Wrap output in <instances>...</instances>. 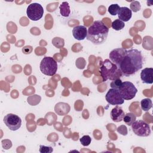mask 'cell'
<instances>
[{
  "label": "cell",
  "instance_id": "obj_1",
  "mask_svg": "<svg viewBox=\"0 0 153 153\" xmlns=\"http://www.w3.org/2000/svg\"><path fill=\"white\" fill-rule=\"evenodd\" d=\"M143 66V56L141 51L137 49L126 50L119 68L123 75L130 76L135 74Z\"/></svg>",
  "mask_w": 153,
  "mask_h": 153
},
{
  "label": "cell",
  "instance_id": "obj_22",
  "mask_svg": "<svg viewBox=\"0 0 153 153\" xmlns=\"http://www.w3.org/2000/svg\"><path fill=\"white\" fill-rule=\"evenodd\" d=\"M140 8L141 5L139 1H132L131 3L130 4V10L131 11H133L134 13L139 11L140 10Z\"/></svg>",
  "mask_w": 153,
  "mask_h": 153
},
{
  "label": "cell",
  "instance_id": "obj_18",
  "mask_svg": "<svg viewBox=\"0 0 153 153\" xmlns=\"http://www.w3.org/2000/svg\"><path fill=\"white\" fill-rule=\"evenodd\" d=\"M141 109L144 111H148L152 107V102L150 99L145 98L140 102Z\"/></svg>",
  "mask_w": 153,
  "mask_h": 153
},
{
  "label": "cell",
  "instance_id": "obj_9",
  "mask_svg": "<svg viewBox=\"0 0 153 153\" xmlns=\"http://www.w3.org/2000/svg\"><path fill=\"white\" fill-rule=\"evenodd\" d=\"M105 99L107 102L112 105H120L124 102V100L121 96L118 90L112 88L108 91Z\"/></svg>",
  "mask_w": 153,
  "mask_h": 153
},
{
  "label": "cell",
  "instance_id": "obj_10",
  "mask_svg": "<svg viewBox=\"0 0 153 153\" xmlns=\"http://www.w3.org/2000/svg\"><path fill=\"white\" fill-rule=\"evenodd\" d=\"M126 51V50L123 48H118L114 49L110 52L109 54L110 60L113 63L118 66V67H119L122 60L124 57Z\"/></svg>",
  "mask_w": 153,
  "mask_h": 153
},
{
  "label": "cell",
  "instance_id": "obj_5",
  "mask_svg": "<svg viewBox=\"0 0 153 153\" xmlns=\"http://www.w3.org/2000/svg\"><path fill=\"white\" fill-rule=\"evenodd\" d=\"M118 90L123 99L126 100L133 99L137 92L134 85L130 81L123 82Z\"/></svg>",
  "mask_w": 153,
  "mask_h": 153
},
{
  "label": "cell",
  "instance_id": "obj_12",
  "mask_svg": "<svg viewBox=\"0 0 153 153\" xmlns=\"http://www.w3.org/2000/svg\"><path fill=\"white\" fill-rule=\"evenodd\" d=\"M140 78L143 83L151 84L153 82V68H146L140 72Z\"/></svg>",
  "mask_w": 153,
  "mask_h": 153
},
{
  "label": "cell",
  "instance_id": "obj_21",
  "mask_svg": "<svg viewBox=\"0 0 153 153\" xmlns=\"http://www.w3.org/2000/svg\"><path fill=\"white\" fill-rule=\"evenodd\" d=\"M79 141L82 145H83L84 146H87L91 143V138L88 135H84L79 139Z\"/></svg>",
  "mask_w": 153,
  "mask_h": 153
},
{
  "label": "cell",
  "instance_id": "obj_19",
  "mask_svg": "<svg viewBox=\"0 0 153 153\" xmlns=\"http://www.w3.org/2000/svg\"><path fill=\"white\" fill-rule=\"evenodd\" d=\"M111 26L115 30H120L124 27L125 23L120 19H116L112 23Z\"/></svg>",
  "mask_w": 153,
  "mask_h": 153
},
{
  "label": "cell",
  "instance_id": "obj_8",
  "mask_svg": "<svg viewBox=\"0 0 153 153\" xmlns=\"http://www.w3.org/2000/svg\"><path fill=\"white\" fill-rule=\"evenodd\" d=\"M4 123L6 126L12 131L19 129L22 126V120L17 115L8 114L4 118Z\"/></svg>",
  "mask_w": 153,
  "mask_h": 153
},
{
  "label": "cell",
  "instance_id": "obj_24",
  "mask_svg": "<svg viewBox=\"0 0 153 153\" xmlns=\"http://www.w3.org/2000/svg\"><path fill=\"white\" fill-rule=\"evenodd\" d=\"M53 151L52 147L46 146L45 145H40L39 151L41 153H51Z\"/></svg>",
  "mask_w": 153,
  "mask_h": 153
},
{
  "label": "cell",
  "instance_id": "obj_16",
  "mask_svg": "<svg viewBox=\"0 0 153 153\" xmlns=\"http://www.w3.org/2000/svg\"><path fill=\"white\" fill-rule=\"evenodd\" d=\"M60 14L63 17H68L70 14L71 10L68 2H63L59 7Z\"/></svg>",
  "mask_w": 153,
  "mask_h": 153
},
{
  "label": "cell",
  "instance_id": "obj_3",
  "mask_svg": "<svg viewBox=\"0 0 153 153\" xmlns=\"http://www.w3.org/2000/svg\"><path fill=\"white\" fill-rule=\"evenodd\" d=\"M100 74L102 78V81L107 80L113 81L120 79L123 74L118 66L113 63L109 59H105L100 67Z\"/></svg>",
  "mask_w": 153,
  "mask_h": 153
},
{
  "label": "cell",
  "instance_id": "obj_2",
  "mask_svg": "<svg viewBox=\"0 0 153 153\" xmlns=\"http://www.w3.org/2000/svg\"><path fill=\"white\" fill-rule=\"evenodd\" d=\"M109 28L100 20L94 21L87 29L86 38L94 45L104 43L108 37Z\"/></svg>",
  "mask_w": 153,
  "mask_h": 153
},
{
  "label": "cell",
  "instance_id": "obj_20",
  "mask_svg": "<svg viewBox=\"0 0 153 153\" xmlns=\"http://www.w3.org/2000/svg\"><path fill=\"white\" fill-rule=\"evenodd\" d=\"M120 7L117 4H113L110 5L108 7V12L112 16H115L118 14Z\"/></svg>",
  "mask_w": 153,
  "mask_h": 153
},
{
  "label": "cell",
  "instance_id": "obj_23",
  "mask_svg": "<svg viewBox=\"0 0 153 153\" xmlns=\"http://www.w3.org/2000/svg\"><path fill=\"white\" fill-rule=\"evenodd\" d=\"M122 81L120 79H117L115 80L112 81V82L110 84L111 87L112 88H115V89H118L119 87L121 86V84H122Z\"/></svg>",
  "mask_w": 153,
  "mask_h": 153
},
{
  "label": "cell",
  "instance_id": "obj_14",
  "mask_svg": "<svg viewBox=\"0 0 153 153\" xmlns=\"http://www.w3.org/2000/svg\"><path fill=\"white\" fill-rule=\"evenodd\" d=\"M117 14L118 19L123 22H125L130 20L132 16V12L128 7H120Z\"/></svg>",
  "mask_w": 153,
  "mask_h": 153
},
{
  "label": "cell",
  "instance_id": "obj_26",
  "mask_svg": "<svg viewBox=\"0 0 153 153\" xmlns=\"http://www.w3.org/2000/svg\"><path fill=\"white\" fill-rule=\"evenodd\" d=\"M126 127L125 126H123H123H120V127H118L117 128V131H118V133H120V134H121L122 135H126V133L123 131V130H124L123 129H124V128H126Z\"/></svg>",
  "mask_w": 153,
  "mask_h": 153
},
{
  "label": "cell",
  "instance_id": "obj_11",
  "mask_svg": "<svg viewBox=\"0 0 153 153\" xmlns=\"http://www.w3.org/2000/svg\"><path fill=\"white\" fill-rule=\"evenodd\" d=\"M72 35L74 38L77 40H84L87 37V29L84 26H76L72 29Z\"/></svg>",
  "mask_w": 153,
  "mask_h": 153
},
{
  "label": "cell",
  "instance_id": "obj_6",
  "mask_svg": "<svg viewBox=\"0 0 153 153\" xmlns=\"http://www.w3.org/2000/svg\"><path fill=\"white\" fill-rule=\"evenodd\" d=\"M133 133L140 137H147L151 134L149 125L143 120H136L131 125Z\"/></svg>",
  "mask_w": 153,
  "mask_h": 153
},
{
  "label": "cell",
  "instance_id": "obj_17",
  "mask_svg": "<svg viewBox=\"0 0 153 153\" xmlns=\"http://www.w3.org/2000/svg\"><path fill=\"white\" fill-rule=\"evenodd\" d=\"M136 120V115L132 112H128L124 115L123 120L128 126H131Z\"/></svg>",
  "mask_w": 153,
  "mask_h": 153
},
{
  "label": "cell",
  "instance_id": "obj_7",
  "mask_svg": "<svg viewBox=\"0 0 153 153\" xmlns=\"http://www.w3.org/2000/svg\"><path fill=\"white\" fill-rule=\"evenodd\" d=\"M44 14V8L38 3L33 2L29 4L27 8L26 14L27 17L33 21H38L41 19Z\"/></svg>",
  "mask_w": 153,
  "mask_h": 153
},
{
  "label": "cell",
  "instance_id": "obj_4",
  "mask_svg": "<svg viewBox=\"0 0 153 153\" xmlns=\"http://www.w3.org/2000/svg\"><path fill=\"white\" fill-rule=\"evenodd\" d=\"M41 72L48 76H53L57 70V62L51 57H44L39 65Z\"/></svg>",
  "mask_w": 153,
  "mask_h": 153
},
{
  "label": "cell",
  "instance_id": "obj_15",
  "mask_svg": "<svg viewBox=\"0 0 153 153\" xmlns=\"http://www.w3.org/2000/svg\"><path fill=\"white\" fill-rule=\"evenodd\" d=\"M54 111L56 113L60 115H65L68 114L70 111V106L69 104L64 102H59L54 106Z\"/></svg>",
  "mask_w": 153,
  "mask_h": 153
},
{
  "label": "cell",
  "instance_id": "obj_13",
  "mask_svg": "<svg viewBox=\"0 0 153 153\" xmlns=\"http://www.w3.org/2000/svg\"><path fill=\"white\" fill-rule=\"evenodd\" d=\"M125 114L122 108L120 107L118 105H116L111 111L110 116L113 121L118 123L123 121V117Z\"/></svg>",
  "mask_w": 153,
  "mask_h": 153
},
{
  "label": "cell",
  "instance_id": "obj_25",
  "mask_svg": "<svg viewBox=\"0 0 153 153\" xmlns=\"http://www.w3.org/2000/svg\"><path fill=\"white\" fill-rule=\"evenodd\" d=\"M29 47V46H25V47H24L23 48L22 51H23V53H25V54H29V53H30V52H31L32 50V47L30 46V47L28 49Z\"/></svg>",
  "mask_w": 153,
  "mask_h": 153
}]
</instances>
